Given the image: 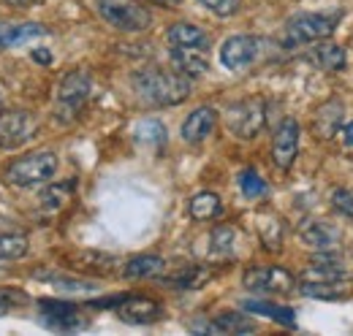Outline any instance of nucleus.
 Wrapping results in <instances>:
<instances>
[{
  "label": "nucleus",
  "mask_w": 353,
  "mask_h": 336,
  "mask_svg": "<svg viewBox=\"0 0 353 336\" xmlns=\"http://www.w3.org/2000/svg\"><path fill=\"white\" fill-rule=\"evenodd\" d=\"M133 90L150 106H176L190 95L193 82L188 76H182L179 71L169 74L161 68H147L133 76Z\"/></svg>",
  "instance_id": "nucleus-1"
},
{
  "label": "nucleus",
  "mask_w": 353,
  "mask_h": 336,
  "mask_svg": "<svg viewBox=\"0 0 353 336\" xmlns=\"http://www.w3.org/2000/svg\"><path fill=\"white\" fill-rule=\"evenodd\" d=\"M54 171H57V155L49 149H39V152H30V155L8 163L3 171V179L14 187H33V185L49 182L54 176Z\"/></svg>",
  "instance_id": "nucleus-2"
},
{
  "label": "nucleus",
  "mask_w": 353,
  "mask_h": 336,
  "mask_svg": "<svg viewBox=\"0 0 353 336\" xmlns=\"http://www.w3.org/2000/svg\"><path fill=\"white\" fill-rule=\"evenodd\" d=\"M343 19V11L332 14H296L285 22V46H302V43L323 41L334 33L337 22Z\"/></svg>",
  "instance_id": "nucleus-3"
},
{
  "label": "nucleus",
  "mask_w": 353,
  "mask_h": 336,
  "mask_svg": "<svg viewBox=\"0 0 353 336\" xmlns=\"http://www.w3.org/2000/svg\"><path fill=\"white\" fill-rule=\"evenodd\" d=\"M90 82L88 71H68L63 76V82L57 87V98H54V114L60 123H74L79 117V112L85 109L90 101Z\"/></svg>",
  "instance_id": "nucleus-4"
},
{
  "label": "nucleus",
  "mask_w": 353,
  "mask_h": 336,
  "mask_svg": "<svg viewBox=\"0 0 353 336\" xmlns=\"http://www.w3.org/2000/svg\"><path fill=\"white\" fill-rule=\"evenodd\" d=\"M98 14L123 33H141L152 25L150 8L139 0H98Z\"/></svg>",
  "instance_id": "nucleus-5"
},
{
  "label": "nucleus",
  "mask_w": 353,
  "mask_h": 336,
  "mask_svg": "<svg viewBox=\"0 0 353 336\" xmlns=\"http://www.w3.org/2000/svg\"><path fill=\"white\" fill-rule=\"evenodd\" d=\"M36 133H39V120L33 112H25V109L0 112V149L3 152H14L25 147Z\"/></svg>",
  "instance_id": "nucleus-6"
},
{
  "label": "nucleus",
  "mask_w": 353,
  "mask_h": 336,
  "mask_svg": "<svg viewBox=\"0 0 353 336\" xmlns=\"http://www.w3.org/2000/svg\"><path fill=\"white\" fill-rule=\"evenodd\" d=\"M266 46L269 43L264 39H256V36H231V39H225L221 46V63L223 68H228V71H248V68H253L261 57H264Z\"/></svg>",
  "instance_id": "nucleus-7"
},
{
  "label": "nucleus",
  "mask_w": 353,
  "mask_h": 336,
  "mask_svg": "<svg viewBox=\"0 0 353 336\" xmlns=\"http://www.w3.org/2000/svg\"><path fill=\"white\" fill-rule=\"evenodd\" d=\"M266 120V106L261 98H248V101H239L234 106H228L225 112V123H228V130L242 138V141H250L261 133Z\"/></svg>",
  "instance_id": "nucleus-8"
},
{
  "label": "nucleus",
  "mask_w": 353,
  "mask_h": 336,
  "mask_svg": "<svg viewBox=\"0 0 353 336\" xmlns=\"http://www.w3.org/2000/svg\"><path fill=\"white\" fill-rule=\"evenodd\" d=\"M245 288L264 295H285L296 288V277L283 266H253L242 277Z\"/></svg>",
  "instance_id": "nucleus-9"
},
{
  "label": "nucleus",
  "mask_w": 353,
  "mask_h": 336,
  "mask_svg": "<svg viewBox=\"0 0 353 336\" xmlns=\"http://www.w3.org/2000/svg\"><path fill=\"white\" fill-rule=\"evenodd\" d=\"M299 152V123L294 117H285L272 138V160L280 171H288Z\"/></svg>",
  "instance_id": "nucleus-10"
},
{
  "label": "nucleus",
  "mask_w": 353,
  "mask_h": 336,
  "mask_svg": "<svg viewBox=\"0 0 353 336\" xmlns=\"http://www.w3.org/2000/svg\"><path fill=\"white\" fill-rule=\"evenodd\" d=\"M114 309H117V317L131 326H152L163 317V306L144 295H123Z\"/></svg>",
  "instance_id": "nucleus-11"
},
{
  "label": "nucleus",
  "mask_w": 353,
  "mask_h": 336,
  "mask_svg": "<svg viewBox=\"0 0 353 336\" xmlns=\"http://www.w3.org/2000/svg\"><path fill=\"white\" fill-rule=\"evenodd\" d=\"M41 320L54 331L88 328V317L82 315V309L74 304H63V301H41Z\"/></svg>",
  "instance_id": "nucleus-12"
},
{
  "label": "nucleus",
  "mask_w": 353,
  "mask_h": 336,
  "mask_svg": "<svg viewBox=\"0 0 353 336\" xmlns=\"http://www.w3.org/2000/svg\"><path fill=\"white\" fill-rule=\"evenodd\" d=\"M215 125H218V112L212 106H199L185 117L179 133H182V138L188 144H201V141H207L212 136Z\"/></svg>",
  "instance_id": "nucleus-13"
},
{
  "label": "nucleus",
  "mask_w": 353,
  "mask_h": 336,
  "mask_svg": "<svg viewBox=\"0 0 353 336\" xmlns=\"http://www.w3.org/2000/svg\"><path fill=\"white\" fill-rule=\"evenodd\" d=\"M307 63L315 65V68H321V71L334 74V71H343L348 65V54H345L343 46H337V43L323 39V41L312 43V49L307 52Z\"/></svg>",
  "instance_id": "nucleus-14"
},
{
  "label": "nucleus",
  "mask_w": 353,
  "mask_h": 336,
  "mask_svg": "<svg viewBox=\"0 0 353 336\" xmlns=\"http://www.w3.org/2000/svg\"><path fill=\"white\" fill-rule=\"evenodd\" d=\"M172 63L188 79L204 76L210 71V60H207L204 49H193V46H172Z\"/></svg>",
  "instance_id": "nucleus-15"
},
{
  "label": "nucleus",
  "mask_w": 353,
  "mask_h": 336,
  "mask_svg": "<svg viewBox=\"0 0 353 336\" xmlns=\"http://www.w3.org/2000/svg\"><path fill=\"white\" fill-rule=\"evenodd\" d=\"M343 117H345V103L343 101H326L321 109H318V114H315V120H312V130H315V136L318 138H334L337 133H340V127H343Z\"/></svg>",
  "instance_id": "nucleus-16"
},
{
  "label": "nucleus",
  "mask_w": 353,
  "mask_h": 336,
  "mask_svg": "<svg viewBox=\"0 0 353 336\" xmlns=\"http://www.w3.org/2000/svg\"><path fill=\"white\" fill-rule=\"evenodd\" d=\"M299 236H302V242L312 247L315 252L321 250H337V244H340V231L334 228V225H329V222H307L302 231H299Z\"/></svg>",
  "instance_id": "nucleus-17"
},
{
  "label": "nucleus",
  "mask_w": 353,
  "mask_h": 336,
  "mask_svg": "<svg viewBox=\"0 0 353 336\" xmlns=\"http://www.w3.org/2000/svg\"><path fill=\"white\" fill-rule=\"evenodd\" d=\"M49 33L41 22H0V49H8V46H19V43L30 41V39H39Z\"/></svg>",
  "instance_id": "nucleus-18"
},
{
  "label": "nucleus",
  "mask_w": 353,
  "mask_h": 336,
  "mask_svg": "<svg viewBox=\"0 0 353 336\" xmlns=\"http://www.w3.org/2000/svg\"><path fill=\"white\" fill-rule=\"evenodd\" d=\"M204 331H210V334H250V331H256V323L242 312H223L204 326Z\"/></svg>",
  "instance_id": "nucleus-19"
},
{
  "label": "nucleus",
  "mask_w": 353,
  "mask_h": 336,
  "mask_svg": "<svg viewBox=\"0 0 353 336\" xmlns=\"http://www.w3.org/2000/svg\"><path fill=\"white\" fill-rule=\"evenodd\" d=\"M166 39L172 46H193V49H207L210 46V36L190 22H176L166 30Z\"/></svg>",
  "instance_id": "nucleus-20"
},
{
  "label": "nucleus",
  "mask_w": 353,
  "mask_h": 336,
  "mask_svg": "<svg viewBox=\"0 0 353 336\" xmlns=\"http://www.w3.org/2000/svg\"><path fill=\"white\" fill-rule=\"evenodd\" d=\"M163 269H166L163 258H158V255H139V258H133V260L125 263L123 277L125 280H150V277L163 274Z\"/></svg>",
  "instance_id": "nucleus-21"
},
{
  "label": "nucleus",
  "mask_w": 353,
  "mask_h": 336,
  "mask_svg": "<svg viewBox=\"0 0 353 336\" xmlns=\"http://www.w3.org/2000/svg\"><path fill=\"white\" fill-rule=\"evenodd\" d=\"M188 211H190V217H193V220H199V222L215 220V217H221L223 214L221 196H215V193H199V196H193V198H190Z\"/></svg>",
  "instance_id": "nucleus-22"
},
{
  "label": "nucleus",
  "mask_w": 353,
  "mask_h": 336,
  "mask_svg": "<svg viewBox=\"0 0 353 336\" xmlns=\"http://www.w3.org/2000/svg\"><path fill=\"white\" fill-rule=\"evenodd\" d=\"M245 309H248V312H256V315H264L269 320H277V323H283V326H294V323H296L294 309L277 306V304H269V301H245Z\"/></svg>",
  "instance_id": "nucleus-23"
},
{
  "label": "nucleus",
  "mask_w": 353,
  "mask_h": 336,
  "mask_svg": "<svg viewBox=\"0 0 353 336\" xmlns=\"http://www.w3.org/2000/svg\"><path fill=\"white\" fill-rule=\"evenodd\" d=\"M207 280H210V271H207V269H201V266H188V269H182L176 277H169L166 285H172L176 291H196V288H201Z\"/></svg>",
  "instance_id": "nucleus-24"
},
{
  "label": "nucleus",
  "mask_w": 353,
  "mask_h": 336,
  "mask_svg": "<svg viewBox=\"0 0 353 336\" xmlns=\"http://www.w3.org/2000/svg\"><path fill=\"white\" fill-rule=\"evenodd\" d=\"M236 247V228L234 225H218L210 233V250L212 255H234Z\"/></svg>",
  "instance_id": "nucleus-25"
},
{
  "label": "nucleus",
  "mask_w": 353,
  "mask_h": 336,
  "mask_svg": "<svg viewBox=\"0 0 353 336\" xmlns=\"http://www.w3.org/2000/svg\"><path fill=\"white\" fill-rule=\"evenodd\" d=\"M71 193H74V182H63V185H52L41 193V207L46 211H57L63 209L68 201H71Z\"/></svg>",
  "instance_id": "nucleus-26"
},
{
  "label": "nucleus",
  "mask_w": 353,
  "mask_h": 336,
  "mask_svg": "<svg viewBox=\"0 0 353 336\" xmlns=\"http://www.w3.org/2000/svg\"><path fill=\"white\" fill-rule=\"evenodd\" d=\"M133 138L139 144H147V147H161V144H166V127L161 125L158 120H144V123L136 125Z\"/></svg>",
  "instance_id": "nucleus-27"
},
{
  "label": "nucleus",
  "mask_w": 353,
  "mask_h": 336,
  "mask_svg": "<svg viewBox=\"0 0 353 336\" xmlns=\"http://www.w3.org/2000/svg\"><path fill=\"white\" fill-rule=\"evenodd\" d=\"M239 190H242V196H245V198H250V201L264 198L266 196L264 176H261L256 168H245V171L239 174Z\"/></svg>",
  "instance_id": "nucleus-28"
},
{
  "label": "nucleus",
  "mask_w": 353,
  "mask_h": 336,
  "mask_svg": "<svg viewBox=\"0 0 353 336\" xmlns=\"http://www.w3.org/2000/svg\"><path fill=\"white\" fill-rule=\"evenodd\" d=\"M259 233L266 250H280L283 244V222L277 217H259Z\"/></svg>",
  "instance_id": "nucleus-29"
},
{
  "label": "nucleus",
  "mask_w": 353,
  "mask_h": 336,
  "mask_svg": "<svg viewBox=\"0 0 353 336\" xmlns=\"http://www.w3.org/2000/svg\"><path fill=\"white\" fill-rule=\"evenodd\" d=\"M299 291L310 298H323V301H334L345 295L340 282H299Z\"/></svg>",
  "instance_id": "nucleus-30"
},
{
  "label": "nucleus",
  "mask_w": 353,
  "mask_h": 336,
  "mask_svg": "<svg viewBox=\"0 0 353 336\" xmlns=\"http://www.w3.org/2000/svg\"><path fill=\"white\" fill-rule=\"evenodd\" d=\"M28 252V239L22 233H3L0 236V260H17Z\"/></svg>",
  "instance_id": "nucleus-31"
},
{
  "label": "nucleus",
  "mask_w": 353,
  "mask_h": 336,
  "mask_svg": "<svg viewBox=\"0 0 353 336\" xmlns=\"http://www.w3.org/2000/svg\"><path fill=\"white\" fill-rule=\"evenodd\" d=\"M207 11H212L215 17H234L242 6V0H199Z\"/></svg>",
  "instance_id": "nucleus-32"
},
{
  "label": "nucleus",
  "mask_w": 353,
  "mask_h": 336,
  "mask_svg": "<svg viewBox=\"0 0 353 336\" xmlns=\"http://www.w3.org/2000/svg\"><path fill=\"white\" fill-rule=\"evenodd\" d=\"M332 207L337 211H343L345 217H353V190L351 187H337L332 193Z\"/></svg>",
  "instance_id": "nucleus-33"
},
{
  "label": "nucleus",
  "mask_w": 353,
  "mask_h": 336,
  "mask_svg": "<svg viewBox=\"0 0 353 336\" xmlns=\"http://www.w3.org/2000/svg\"><path fill=\"white\" fill-rule=\"evenodd\" d=\"M22 304H28V295L22 293V291H17V288H0V315L8 312V309H14V306H22Z\"/></svg>",
  "instance_id": "nucleus-34"
},
{
  "label": "nucleus",
  "mask_w": 353,
  "mask_h": 336,
  "mask_svg": "<svg viewBox=\"0 0 353 336\" xmlns=\"http://www.w3.org/2000/svg\"><path fill=\"white\" fill-rule=\"evenodd\" d=\"M340 136H343V141H345V144H353V123L351 125H345V127H340Z\"/></svg>",
  "instance_id": "nucleus-35"
},
{
  "label": "nucleus",
  "mask_w": 353,
  "mask_h": 336,
  "mask_svg": "<svg viewBox=\"0 0 353 336\" xmlns=\"http://www.w3.org/2000/svg\"><path fill=\"white\" fill-rule=\"evenodd\" d=\"M8 6H17V8H25V6H33V3H39V0H6Z\"/></svg>",
  "instance_id": "nucleus-36"
},
{
  "label": "nucleus",
  "mask_w": 353,
  "mask_h": 336,
  "mask_svg": "<svg viewBox=\"0 0 353 336\" xmlns=\"http://www.w3.org/2000/svg\"><path fill=\"white\" fill-rule=\"evenodd\" d=\"M33 57H36V60H41V63H49V60H52V57L46 54V49H36V54H33Z\"/></svg>",
  "instance_id": "nucleus-37"
},
{
  "label": "nucleus",
  "mask_w": 353,
  "mask_h": 336,
  "mask_svg": "<svg viewBox=\"0 0 353 336\" xmlns=\"http://www.w3.org/2000/svg\"><path fill=\"white\" fill-rule=\"evenodd\" d=\"M152 3H161V6H179V0H152Z\"/></svg>",
  "instance_id": "nucleus-38"
}]
</instances>
